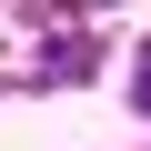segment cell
Returning a JSON list of instances; mask_svg holds the SVG:
<instances>
[{"label": "cell", "mask_w": 151, "mask_h": 151, "mask_svg": "<svg viewBox=\"0 0 151 151\" xmlns=\"http://www.w3.org/2000/svg\"><path fill=\"white\" fill-rule=\"evenodd\" d=\"M91 60H101V40H91L81 20H50V30H40V81H81Z\"/></svg>", "instance_id": "obj_1"}, {"label": "cell", "mask_w": 151, "mask_h": 151, "mask_svg": "<svg viewBox=\"0 0 151 151\" xmlns=\"http://www.w3.org/2000/svg\"><path fill=\"white\" fill-rule=\"evenodd\" d=\"M131 101H141V121H151V40H141V60H131Z\"/></svg>", "instance_id": "obj_2"}]
</instances>
